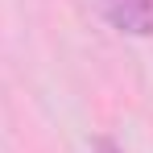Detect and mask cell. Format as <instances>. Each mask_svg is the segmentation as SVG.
I'll return each instance as SVG.
<instances>
[{
	"instance_id": "1",
	"label": "cell",
	"mask_w": 153,
	"mask_h": 153,
	"mask_svg": "<svg viewBox=\"0 0 153 153\" xmlns=\"http://www.w3.org/2000/svg\"><path fill=\"white\" fill-rule=\"evenodd\" d=\"M100 8L120 33H132V37L153 33V0H100Z\"/></svg>"
},
{
	"instance_id": "2",
	"label": "cell",
	"mask_w": 153,
	"mask_h": 153,
	"mask_svg": "<svg viewBox=\"0 0 153 153\" xmlns=\"http://www.w3.org/2000/svg\"><path fill=\"white\" fill-rule=\"evenodd\" d=\"M91 153H120V145L108 141V137H95V141H91Z\"/></svg>"
}]
</instances>
